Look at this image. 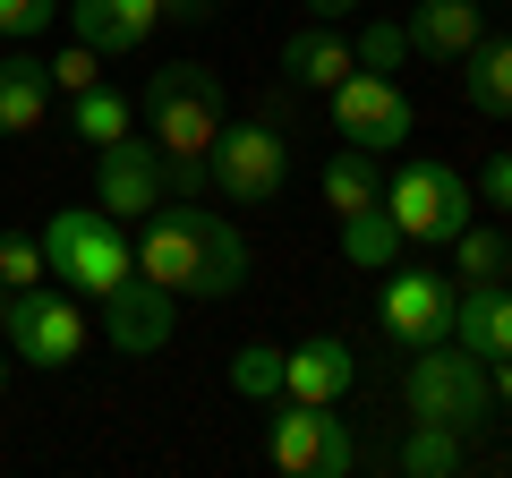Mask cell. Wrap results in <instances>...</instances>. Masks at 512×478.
Wrapping results in <instances>:
<instances>
[{
  "mask_svg": "<svg viewBox=\"0 0 512 478\" xmlns=\"http://www.w3.org/2000/svg\"><path fill=\"white\" fill-rule=\"evenodd\" d=\"M128 248H137V274L163 282L171 299H231L239 282H248V231L222 222V214H205L197 197H180V205L163 197L137 222Z\"/></svg>",
  "mask_w": 512,
  "mask_h": 478,
  "instance_id": "1",
  "label": "cell"
},
{
  "mask_svg": "<svg viewBox=\"0 0 512 478\" xmlns=\"http://www.w3.org/2000/svg\"><path fill=\"white\" fill-rule=\"evenodd\" d=\"M137 120H146V137H154V154H163V171H171V197H205V154H214V137H222V77L205 69V60H163V69L146 77V94H137Z\"/></svg>",
  "mask_w": 512,
  "mask_h": 478,
  "instance_id": "2",
  "label": "cell"
},
{
  "mask_svg": "<svg viewBox=\"0 0 512 478\" xmlns=\"http://www.w3.org/2000/svg\"><path fill=\"white\" fill-rule=\"evenodd\" d=\"M43 274L60 282V291H77V299H111L128 274H137V248H128V222H111L103 205H60L52 222H43Z\"/></svg>",
  "mask_w": 512,
  "mask_h": 478,
  "instance_id": "3",
  "label": "cell"
},
{
  "mask_svg": "<svg viewBox=\"0 0 512 478\" xmlns=\"http://www.w3.org/2000/svg\"><path fill=\"white\" fill-rule=\"evenodd\" d=\"M402 402L410 419H436L453 427V436H478V427H495V385H487V359L461 342H427L410 350V368H402Z\"/></svg>",
  "mask_w": 512,
  "mask_h": 478,
  "instance_id": "4",
  "label": "cell"
},
{
  "mask_svg": "<svg viewBox=\"0 0 512 478\" xmlns=\"http://www.w3.org/2000/svg\"><path fill=\"white\" fill-rule=\"evenodd\" d=\"M265 461L291 478H359V436H350L342 402H265Z\"/></svg>",
  "mask_w": 512,
  "mask_h": 478,
  "instance_id": "5",
  "label": "cell"
},
{
  "mask_svg": "<svg viewBox=\"0 0 512 478\" xmlns=\"http://www.w3.org/2000/svg\"><path fill=\"white\" fill-rule=\"evenodd\" d=\"M205 180L222 188V205L239 214H274L291 197V137L274 120H222L214 154H205Z\"/></svg>",
  "mask_w": 512,
  "mask_h": 478,
  "instance_id": "6",
  "label": "cell"
},
{
  "mask_svg": "<svg viewBox=\"0 0 512 478\" xmlns=\"http://www.w3.org/2000/svg\"><path fill=\"white\" fill-rule=\"evenodd\" d=\"M384 214L402 231V248H453V231L478 214V197L453 163H402L384 180Z\"/></svg>",
  "mask_w": 512,
  "mask_h": 478,
  "instance_id": "7",
  "label": "cell"
},
{
  "mask_svg": "<svg viewBox=\"0 0 512 478\" xmlns=\"http://www.w3.org/2000/svg\"><path fill=\"white\" fill-rule=\"evenodd\" d=\"M325 103H333V129H342L350 146H367V154H393V146H410V137H419V103L402 94V77L350 69Z\"/></svg>",
  "mask_w": 512,
  "mask_h": 478,
  "instance_id": "8",
  "label": "cell"
},
{
  "mask_svg": "<svg viewBox=\"0 0 512 478\" xmlns=\"http://www.w3.org/2000/svg\"><path fill=\"white\" fill-rule=\"evenodd\" d=\"M453 299H461V282L436 274V265H384L376 316L402 350H427V342H453Z\"/></svg>",
  "mask_w": 512,
  "mask_h": 478,
  "instance_id": "9",
  "label": "cell"
},
{
  "mask_svg": "<svg viewBox=\"0 0 512 478\" xmlns=\"http://www.w3.org/2000/svg\"><path fill=\"white\" fill-rule=\"evenodd\" d=\"M0 342L18 350L26 368H69L77 350H86V308H77V291H60V282H26Z\"/></svg>",
  "mask_w": 512,
  "mask_h": 478,
  "instance_id": "10",
  "label": "cell"
},
{
  "mask_svg": "<svg viewBox=\"0 0 512 478\" xmlns=\"http://www.w3.org/2000/svg\"><path fill=\"white\" fill-rule=\"evenodd\" d=\"M163 197H171V171H163V154H154V137L128 129L120 146H94V205H103L111 222H146Z\"/></svg>",
  "mask_w": 512,
  "mask_h": 478,
  "instance_id": "11",
  "label": "cell"
},
{
  "mask_svg": "<svg viewBox=\"0 0 512 478\" xmlns=\"http://www.w3.org/2000/svg\"><path fill=\"white\" fill-rule=\"evenodd\" d=\"M171 333H180V299H171L163 282L128 274L120 291L103 299V342L120 350V359H154V350H171Z\"/></svg>",
  "mask_w": 512,
  "mask_h": 478,
  "instance_id": "12",
  "label": "cell"
},
{
  "mask_svg": "<svg viewBox=\"0 0 512 478\" xmlns=\"http://www.w3.org/2000/svg\"><path fill=\"white\" fill-rule=\"evenodd\" d=\"M69 26L86 52L103 60H128V52H146L154 26H163V0H69Z\"/></svg>",
  "mask_w": 512,
  "mask_h": 478,
  "instance_id": "13",
  "label": "cell"
},
{
  "mask_svg": "<svg viewBox=\"0 0 512 478\" xmlns=\"http://www.w3.org/2000/svg\"><path fill=\"white\" fill-rule=\"evenodd\" d=\"M402 35H410V60H461L487 35V9H478V0H410Z\"/></svg>",
  "mask_w": 512,
  "mask_h": 478,
  "instance_id": "14",
  "label": "cell"
},
{
  "mask_svg": "<svg viewBox=\"0 0 512 478\" xmlns=\"http://www.w3.org/2000/svg\"><path fill=\"white\" fill-rule=\"evenodd\" d=\"M350 385H359V350H350L342 333H308V342H291V376H282L291 402H342Z\"/></svg>",
  "mask_w": 512,
  "mask_h": 478,
  "instance_id": "15",
  "label": "cell"
},
{
  "mask_svg": "<svg viewBox=\"0 0 512 478\" xmlns=\"http://www.w3.org/2000/svg\"><path fill=\"white\" fill-rule=\"evenodd\" d=\"M52 120V60L0 52V137H35Z\"/></svg>",
  "mask_w": 512,
  "mask_h": 478,
  "instance_id": "16",
  "label": "cell"
},
{
  "mask_svg": "<svg viewBox=\"0 0 512 478\" xmlns=\"http://www.w3.org/2000/svg\"><path fill=\"white\" fill-rule=\"evenodd\" d=\"M350 69H359V60H350V35H342V26H325V18H308L291 43H282V77L308 86V94H333Z\"/></svg>",
  "mask_w": 512,
  "mask_h": 478,
  "instance_id": "17",
  "label": "cell"
},
{
  "mask_svg": "<svg viewBox=\"0 0 512 478\" xmlns=\"http://www.w3.org/2000/svg\"><path fill=\"white\" fill-rule=\"evenodd\" d=\"M453 342L478 359H512V282H478L453 299Z\"/></svg>",
  "mask_w": 512,
  "mask_h": 478,
  "instance_id": "18",
  "label": "cell"
},
{
  "mask_svg": "<svg viewBox=\"0 0 512 478\" xmlns=\"http://www.w3.org/2000/svg\"><path fill=\"white\" fill-rule=\"evenodd\" d=\"M453 69H461V103L478 120H512V35H478Z\"/></svg>",
  "mask_w": 512,
  "mask_h": 478,
  "instance_id": "19",
  "label": "cell"
},
{
  "mask_svg": "<svg viewBox=\"0 0 512 478\" xmlns=\"http://www.w3.org/2000/svg\"><path fill=\"white\" fill-rule=\"evenodd\" d=\"M316 188H325L333 214H359V205L384 197V171H376V154H367V146H350V137H342V146L325 154V171H316Z\"/></svg>",
  "mask_w": 512,
  "mask_h": 478,
  "instance_id": "20",
  "label": "cell"
},
{
  "mask_svg": "<svg viewBox=\"0 0 512 478\" xmlns=\"http://www.w3.org/2000/svg\"><path fill=\"white\" fill-rule=\"evenodd\" d=\"M342 222V257L359 265V274H384V265H402V231H393V214H384V197L376 205H359V214H333Z\"/></svg>",
  "mask_w": 512,
  "mask_h": 478,
  "instance_id": "21",
  "label": "cell"
},
{
  "mask_svg": "<svg viewBox=\"0 0 512 478\" xmlns=\"http://www.w3.org/2000/svg\"><path fill=\"white\" fill-rule=\"evenodd\" d=\"M512 274V231H495V222H461L453 231V282L461 291H478V282H504Z\"/></svg>",
  "mask_w": 512,
  "mask_h": 478,
  "instance_id": "22",
  "label": "cell"
},
{
  "mask_svg": "<svg viewBox=\"0 0 512 478\" xmlns=\"http://www.w3.org/2000/svg\"><path fill=\"white\" fill-rule=\"evenodd\" d=\"M128 129H137V103H128L120 86H86V94H69V137H77V146H120Z\"/></svg>",
  "mask_w": 512,
  "mask_h": 478,
  "instance_id": "23",
  "label": "cell"
},
{
  "mask_svg": "<svg viewBox=\"0 0 512 478\" xmlns=\"http://www.w3.org/2000/svg\"><path fill=\"white\" fill-rule=\"evenodd\" d=\"M402 478H453L461 461H470V436H453V427H436V419H410V436H402Z\"/></svg>",
  "mask_w": 512,
  "mask_h": 478,
  "instance_id": "24",
  "label": "cell"
},
{
  "mask_svg": "<svg viewBox=\"0 0 512 478\" xmlns=\"http://www.w3.org/2000/svg\"><path fill=\"white\" fill-rule=\"evenodd\" d=\"M282 376H291V350H282V342H239L231 350V393H239V402H274Z\"/></svg>",
  "mask_w": 512,
  "mask_h": 478,
  "instance_id": "25",
  "label": "cell"
},
{
  "mask_svg": "<svg viewBox=\"0 0 512 478\" xmlns=\"http://www.w3.org/2000/svg\"><path fill=\"white\" fill-rule=\"evenodd\" d=\"M350 60H359L367 77H402V69H410V35H402V18H359Z\"/></svg>",
  "mask_w": 512,
  "mask_h": 478,
  "instance_id": "26",
  "label": "cell"
},
{
  "mask_svg": "<svg viewBox=\"0 0 512 478\" xmlns=\"http://www.w3.org/2000/svg\"><path fill=\"white\" fill-rule=\"evenodd\" d=\"M0 282H9V291H26V282H52V274H43V239L0 231Z\"/></svg>",
  "mask_w": 512,
  "mask_h": 478,
  "instance_id": "27",
  "label": "cell"
},
{
  "mask_svg": "<svg viewBox=\"0 0 512 478\" xmlns=\"http://www.w3.org/2000/svg\"><path fill=\"white\" fill-rule=\"evenodd\" d=\"M60 18V0H0V43H35Z\"/></svg>",
  "mask_w": 512,
  "mask_h": 478,
  "instance_id": "28",
  "label": "cell"
},
{
  "mask_svg": "<svg viewBox=\"0 0 512 478\" xmlns=\"http://www.w3.org/2000/svg\"><path fill=\"white\" fill-rule=\"evenodd\" d=\"M103 86V52H86V43H69V52L52 60V94H86Z\"/></svg>",
  "mask_w": 512,
  "mask_h": 478,
  "instance_id": "29",
  "label": "cell"
},
{
  "mask_svg": "<svg viewBox=\"0 0 512 478\" xmlns=\"http://www.w3.org/2000/svg\"><path fill=\"white\" fill-rule=\"evenodd\" d=\"M470 197H487L495 214H512V154H487V171L470 180Z\"/></svg>",
  "mask_w": 512,
  "mask_h": 478,
  "instance_id": "30",
  "label": "cell"
},
{
  "mask_svg": "<svg viewBox=\"0 0 512 478\" xmlns=\"http://www.w3.org/2000/svg\"><path fill=\"white\" fill-rule=\"evenodd\" d=\"M222 0H163V26H205Z\"/></svg>",
  "mask_w": 512,
  "mask_h": 478,
  "instance_id": "31",
  "label": "cell"
},
{
  "mask_svg": "<svg viewBox=\"0 0 512 478\" xmlns=\"http://www.w3.org/2000/svg\"><path fill=\"white\" fill-rule=\"evenodd\" d=\"M299 9H308V18H325V26H342L350 9H359V0H299Z\"/></svg>",
  "mask_w": 512,
  "mask_h": 478,
  "instance_id": "32",
  "label": "cell"
},
{
  "mask_svg": "<svg viewBox=\"0 0 512 478\" xmlns=\"http://www.w3.org/2000/svg\"><path fill=\"white\" fill-rule=\"evenodd\" d=\"M9 308H18V291H9V282H0V333H9Z\"/></svg>",
  "mask_w": 512,
  "mask_h": 478,
  "instance_id": "33",
  "label": "cell"
},
{
  "mask_svg": "<svg viewBox=\"0 0 512 478\" xmlns=\"http://www.w3.org/2000/svg\"><path fill=\"white\" fill-rule=\"evenodd\" d=\"M0 385H9V342H0Z\"/></svg>",
  "mask_w": 512,
  "mask_h": 478,
  "instance_id": "34",
  "label": "cell"
},
{
  "mask_svg": "<svg viewBox=\"0 0 512 478\" xmlns=\"http://www.w3.org/2000/svg\"><path fill=\"white\" fill-rule=\"evenodd\" d=\"M478 9H504V0H478Z\"/></svg>",
  "mask_w": 512,
  "mask_h": 478,
  "instance_id": "35",
  "label": "cell"
},
{
  "mask_svg": "<svg viewBox=\"0 0 512 478\" xmlns=\"http://www.w3.org/2000/svg\"><path fill=\"white\" fill-rule=\"evenodd\" d=\"M504 9H512V0H504Z\"/></svg>",
  "mask_w": 512,
  "mask_h": 478,
  "instance_id": "36",
  "label": "cell"
}]
</instances>
